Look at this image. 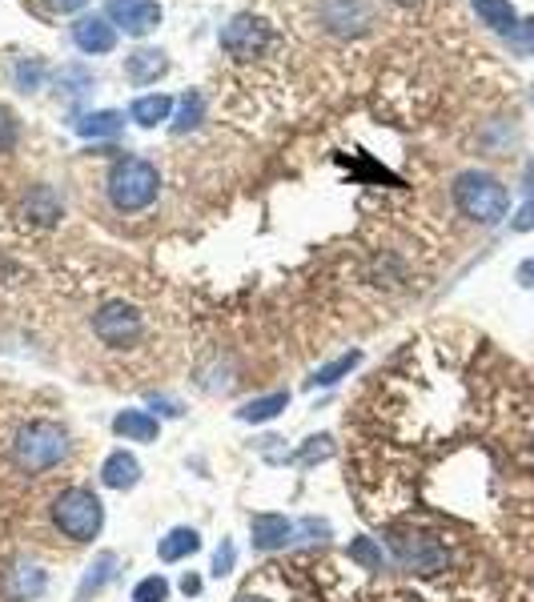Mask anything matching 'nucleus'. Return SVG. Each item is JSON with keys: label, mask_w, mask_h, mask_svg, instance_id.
Instances as JSON below:
<instances>
[{"label": "nucleus", "mask_w": 534, "mask_h": 602, "mask_svg": "<svg viewBox=\"0 0 534 602\" xmlns=\"http://www.w3.org/2000/svg\"><path fill=\"white\" fill-rule=\"evenodd\" d=\"M133 602H169V578L149 574L133 586Z\"/></svg>", "instance_id": "nucleus-26"}, {"label": "nucleus", "mask_w": 534, "mask_h": 602, "mask_svg": "<svg viewBox=\"0 0 534 602\" xmlns=\"http://www.w3.org/2000/svg\"><path fill=\"white\" fill-rule=\"evenodd\" d=\"M161 193V177L157 165H149L145 157H121L109 169V201L117 213H141L157 201Z\"/></svg>", "instance_id": "nucleus-1"}, {"label": "nucleus", "mask_w": 534, "mask_h": 602, "mask_svg": "<svg viewBox=\"0 0 534 602\" xmlns=\"http://www.w3.org/2000/svg\"><path fill=\"white\" fill-rule=\"evenodd\" d=\"M518 281H522V285H534V257L518 265Z\"/></svg>", "instance_id": "nucleus-34"}, {"label": "nucleus", "mask_w": 534, "mask_h": 602, "mask_svg": "<svg viewBox=\"0 0 534 602\" xmlns=\"http://www.w3.org/2000/svg\"><path fill=\"white\" fill-rule=\"evenodd\" d=\"M350 558L362 562L366 570H386V554H382V546L374 538H354L350 542Z\"/></svg>", "instance_id": "nucleus-25"}, {"label": "nucleus", "mask_w": 534, "mask_h": 602, "mask_svg": "<svg viewBox=\"0 0 534 602\" xmlns=\"http://www.w3.org/2000/svg\"><path fill=\"white\" fill-rule=\"evenodd\" d=\"M514 229H518V233L534 229V201H526V205L518 209V217H514Z\"/></svg>", "instance_id": "nucleus-31"}, {"label": "nucleus", "mask_w": 534, "mask_h": 602, "mask_svg": "<svg viewBox=\"0 0 534 602\" xmlns=\"http://www.w3.org/2000/svg\"><path fill=\"white\" fill-rule=\"evenodd\" d=\"M165 73H169V57L161 49H137V53L125 57V77L133 85H149V81H157Z\"/></svg>", "instance_id": "nucleus-14"}, {"label": "nucleus", "mask_w": 534, "mask_h": 602, "mask_svg": "<svg viewBox=\"0 0 534 602\" xmlns=\"http://www.w3.org/2000/svg\"><path fill=\"white\" fill-rule=\"evenodd\" d=\"M290 406V394L278 390V394H265V398H253L237 410V422H249V426H261V422H274L282 410Z\"/></svg>", "instance_id": "nucleus-19"}, {"label": "nucleus", "mask_w": 534, "mask_h": 602, "mask_svg": "<svg viewBox=\"0 0 534 602\" xmlns=\"http://www.w3.org/2000/svg\"><path fill=\"white\" fill-rule=\"evenodd\" d=\"M89 5V0H45V9L49 13H61V17H69V13H81Z\"/></svg>", "instance_id": "nucleus-30"}, {"label": "nucleus", "mask_w": 534, "mask_h": 602, "mask_svg": "<svg viewBox=\"0 0 534 602\" xmlns=\"http://www.w3.org/2000/svg\"><path fill=\"white\" fill-rule=\"evenodd\" d=\"M454 201L478 225H498L506 217V209H510L506 185L498 177L482 173V169H466V173L454 177Z\"/></svg>", "instance_id": "nucleus-2"}, {"label": "nucleus", "mask_w": 534, "mask_h": 602, "mask_svg": "<svg viewBox=\"0 0 534 602\" xmlns=\"http://www.w3.org/2000/svg\"><path fill=\"white\" fill-rule=\"evenodd\" d=\"M93 334L105 346H129L141 334V314L133 306H125V301H109V306L93 318Z\"/></svg>", "instance_id": "nucleus-9"}, {"label": "nucleus", "mask_w": 534, "mask_h": 602, "mask_svg": "<svg viewBox=\"0 0 534 602\" xmlns=\"http://www.w3.org/2000/svg\"><path fill=\"white\" fill-rule=\"evenodd\" d=\"M334 454V438L330 434H322V438H310L298 454H290L286 462H298V466H314V462H326Z\"/></svg>", "instance_id": "nucleus-24"}, {"label": "nucleus", "mask_w": 534, "mask_h": 602, "mask_svg": "<svg viewBox=\"0 0 534 602\" xmlns=\"http://www.w3.org/2000/svg\"><path fill=\"white\" fill-rule=\"evenodd\" d=\"M125 129V113L117 109H101V113H85L77 121V133L81 137H117Z\"/></svg>", "instance_id": "nucleus-21"}, {"label": "nucleus", "mask_w": 534, "mask_h": 602, "mask_svg": "<svg viewBox=\"0 0 534 602\" xmlns=\"http://www.w3.org/2000/svg\"><path fill=\"white\" fill-rule=\"evenodd\" d=\"M105 17L125 37L141 41V37H149L161 25V5H157V0H105Z\"/></svg>", "instance_id": "nucleus-7"}, {"label": "nucleus", "mask_w": 534, "mask_h": 602, "mask_svg": "<svg viewBox=\"0 0 534 602\" xmlns=\"http://www.w3.org/2000/svg\"><path fill=\"white\" fill-rule=\"evenodd\" d=\"M25 213H29L37 225H53V221L65 213V205H61V197H57L53 185H37V189H29V197H25Z\"/></svg>", "instance_id": "nucleus-18"}, {"label": "nucleus", "mask_w": 534, "mask_h": 602, "mask_svg": "<svg viewBox=\"0 0 534 602\" xmlns=\"http://www.w3.org/2000/svg\"><path fill=\"white\" fill-rule=\"evenodd\" d=\"M201 117H205V97H201V93H185V97L177 101L173 133H189V129H197V125H201Z\"/></svg>", "instance_id": "nucleus-22"}, {"label": "nucleus", "mask_w": 534, "mask_h": 602, "mask_svg": "<svg viewBox=\"0 0 534 602\" xmlns=\"http://www.w3.org/2000/svg\"><path fill=\"white\" fill-rule=\"evenodd\" d=\"M73 45L81 49V53H89V57H101V53H113L117 49V29H113V21L109 17H77L73 21Z\"/></svg>", "instance_id": "nucleus-10"}, {"label": "nucleus", "mask_w": 534, "mask_h": 602, "mask_svg": "<svg viewBox=\"0 0 534 602\" xmlns=\"http://www.w3.org/2000/svg\"><path fill=\"white\" fill-rule=\"evenodd\" d=\"M510 41H514V49H518V53H534V21H526L522 29H514V33H510Z\"/></svg>", "instance_id": "nucleus-29"}, {"label": "nucleus", "mask_w": 534, "mask_h": 602, "mask_svg": "<svg viewBox=\"0 0 534 602\" xmlns=\"http://www.w3.org/2000/svg\"><path fill=\"white\" fill-rule=\"evenodd\" d=\"M390 542H394V554H398V562H402L406 570L438 574V570H446V562H450V550H446L438 538H430V534H394Z\"/></svg>", "instance_id": "nucleus-5"}, {"label": "nucleus", "mask_w": 534, "mask_h": 602, "mask_svg": "<svg viewBox=\"0 0 534 602\" xmlns=\"http://www.w3.org/2000/svg\"><path fill=\"white\" fill-rule=\"evenodd\" d=\"M69 454V434L57 426V422H29L21 426L17 442H13V458L25 474H45L53 466H61Z\"/></svg>", "instance_id": "nucleus-3"}, {"label": "nucleus", "mask_w": 534, "mask_h": 602, "mask_svg": "<svg viewBox=\"0 0 534 602\" xmlns=\"http://www.w3.org/2000/svg\"><path fill=\"white\" fill-rule=\"evenodd\" d=\"M233 562H237V546L229 538H221V546L213 550V578H225L233 570Z\"/></svg>", "instance_id": "nucleus-28"}, {"label": "nucleus", "mask_w": 534, "mask_h": 602, "mask_svg": "<svg viewBox=\"0 0 534 602\" xmlns=\"http://www.w3.org/2000/svg\"><path fill=\"white\" fill-rule=\"evenodd\" d=\"M249 534H253V550H282L298 538V526L286 514H253L249 518Z\"/></svg>", "instance_id": "nucleus-11"}, {"label": "nucleus", "mask_w": 534, "mask_h": 602, "mask_svg": "<svg viewBox=\"0 0 534 602\" xmlns=\"http://www.w3.org/2000/svg\"><path fill=\"white\" fill-rule=\"evenodd\" d=\"M153 406H161V414H169V418H181V406L169 398H153Z\"/></svg>", "instance_id": "nucleus-33"}, {"label": "nucleus", "mask_w": 534, "mask_h": 602, "mask_svg": "<svg viewBox=\"0 0 534 602\" xmlns=\"http://www.w3.org/2000/svg\"><path fill=\"white\" fill-rule=\"evenodd\" d=\"M470 5H474L478 21L490 25L494 33H514L518 29V13H514L510 0H470Z\"/></svg>", "instance_id": "nucleus-20"}, {"label": "nucleus", "mask_w": 534, "mask_h": 602, "mask_svg": "<svg viewBox=\"0 0 534 602\" xmlns=\"http://www.w3.org/2000/svg\"><path fill=\"white\" fill-rule=\"evenodd\" d=\"M201 550V534L193 530V526H173L161 542H157V558L161 562H181V558H189V554H197Z\"/></svg>", "instance_id": "nucleus-16"}, {"label": "nucleus", "mask_w": 534, "mask_h": 602, "mask_svg": "<svg viewBox=\"0 0 534 602\" xmlns=\"http://www.w3.org/2000/svg\"><path fill=\"white\" fill-rule=\"evenodd\" d=\"M169 113H173V97H165V93H149V97H137V101L129 105V117H133L141 129L165 125Z\"/></svg>", "instance_id": "nucleus-17"}, {"label": "nucleus", "mask_w": 534, "mask_h": 602, "mask_svg": "<svg viewBox=\"0 0 534 602\" xmlns=\"http://www.w3.org/2000/svg\"><path fill=\"white\" fill-rule=\"evenodd\" d=\"M270 45V29H265V21H257L253 13H237L225 29H221V49L237 61H253L261 57V49Z\"/></svg>", "instance_id": "nucleus-6"}, {"label": "nucleus", "mask_w": 534, "mask_h": 602, "mask_svg": "<svg viewBox=\"0 0 534 602\" xmlns=\"http://www.w3.org/2000/svg\"><path fill=\"white\" fill-rule=\"evenodd\" d=\"M113 434L125 438V442H157L161 422H157V414H149V410H121V414L113 418Z\"/></svg>", "instance_id": "nucleus-12"}, {"label": "nucleus", "mask_w": 534, "mask_h": 602, "mask_svg": "<svg viewBox=\"0 0 534 602\" xmlns=\"http://www.w3.org/2000/svg\"><path fill=\"white\" fill-rule=\"evenodd\" d=\"M394 5H406V9H410V5H422V0H394Z\"/></svg>", "instance_id": "nucleus-36"}, {"label": "nucleus", "mask_w": 534, "mask_h": 602, "mask_svg": "<svg viewBox=\"0 0 534 602\" xmlns=\"http://www.w3.org/2000/svg\"><path fill=\"white\" fill-rule=\"evenodd\" d=\"M101 482H105L109 490H133V486L141 482V462H137L133 454L117 450V454H109V458H105V466H101Z\"/></svg>", "instance_id": "nucleus-15"}, {"label": "nucleus", "mask_w": 534, "mask_h": 602, "mask_svg": "<svg viewBox=\"0 0 534 602\" xmlns=\"http://www.w3.org/2000/svg\"><path fill=\"white\" fill-rule=\"evenodd\" d=\"M17 137H21V125H17L13 109L0 105V153H9V149L17 145Z\"/></svg>", "instance_id": "nucleus-27"}, {"label": "nucleus", "mask_w": 534, "mask_h": 602, "mask_svg": "<svg viewBox=\"0 0 534 602\" xmlns=\"http://www.w3.org/2000/svg\"><path fill=\"white\" fill-rule=\"evenodd\" d=\"M117 566H121V558H117L113 550L97 554V558L85 566V578H81V586H77V598H73V602H89L93 594H101V590L117 578Z\"/></svg>", "instance_id": "nucleus-13"}, {"label": "nucleus", "mask_w": 534, "mask_h": 602, "mask_svg": "<svg viewBox=\"0 0 534 602\" xmlns=\"http://www.w3.org/2000/svg\"><path fill=\"white\" fill-rule=\"evenodd\" d=\"M181 590H185L189 598H197V594H201V578H197V574H185V578H181Z\"/></svg>", "instance_id": "nucleus-32"}, {"label": "nucleus", "mask_w": 534, "mask_h": 602, "mask_svg": "<svg viewBox=\"0 0 534 602\" xmlns=\"http://www.w3.org/2000/svg\"><path fill=\"white\" fill-rule=\"evenodd\" d=\"M358 362H362V354H358V350H350V354L334 358L330 366H322V370L310 378V386H338V382H342V378H346V374H350Z\"/></svg>", "instance_id": "nucleus-23"}, {"label": "nucleus", "mask_w": 534, "mask_h": 602, "mask_svg": "<svg viewBox=\"0 0 534 602\" xmlns=\"http://www.w3.org/2000/svg\"><path fill=\"white\" fill-rule=\"evenodd\" d=\"M322 25L334 37H362L374 25L370 0H322Z\"/></svg>", "instance_id": "nucleus-8"}, {"label": "nucleus", "mask_w": 534, "mask_h": 602, "mask_svg": "<svg viewBox=\"0 0 534 602\" xmlns=\"http://www.w3.org/2000/svg\"><path fill=\"white\" fill-rule=\"evenodd\" d=\"M233 602H265V598H253V594H241V598H233Z\"/></svg>", "instance_id": "nucleus-35"}, {"label": "nucleus", "mask_w": 534, "mask_h": 602, "mask_svg": "<svg viewBox=\"0 0 534 602\" xmlns=\"http://www.w3.org/2000/svg\"><path fill=\"white\" fill-rule=\"evenodd\" d=\"M53 526L69 538V542H93L105 526V506L93 490L85 486H73V490H61L53 498Z\"/></svg>", "instance_id": "nucleus-4"}]
</instances>
